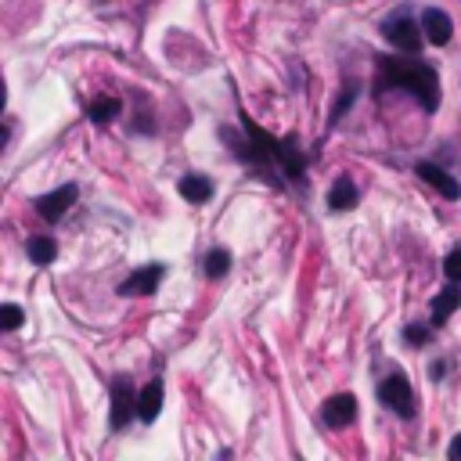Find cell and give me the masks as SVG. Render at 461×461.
Listing matches in <instances>:
<instances>
[{"mask_svg": "<svg viewBox=\"0 0 461 461\" xmlns=\"http://www.w3.org/2000/svg\"><path fill=\"white\" fill-rule=\"evenodd\" d=\"M238 115H241L245 137L234 133V130H227V126H220V137L227 140V148H230L245 166H252L256 176H263V180L274 184V187H285V180L303 184V180H306V155H303V148H299V137H295V133H288V137H270L263 126L252 122V115H245V112H238Z\"/></svg>", "mask_w": 461, "mask_h": 461, "instance_id": "1", "label": "cell"}, {"mask_svg": "<svg viewBox=\"0 0 461 461\" xmlns=\"http://www.w3.org/2000/svg\"><path fill=\"white\" fill-rule=\"evenodd\" d=\"M403 90L411 94L425 112L439 108V72L429 61L396 58V54H375V94Z\"/></svg>", "mask_w": 461, "mask_h": 461, "instance_id": "2", "label": "cell"}, {"mask_svg": "<svg viewBox=\"0 0 461 461\" xmlns=\"http://www.w3.org/2000/svg\"><path fill=\"white\" fill-rule=\"evenodd\" d=\"M382 36L403 50V54H418L421 50V40H425V29H421V18L414 22L407 11H393L385 22H382Z\"/></svg>", "mask_w": 461, "mask_h": 461, "instance_id": "3", "label": "cell"}, {"mask_svg": "<svg viewBox=\"0 0 461 461\" xmlns=\"http://www.w3.org/2000/svg\"><path fill=\"white\" fill-rule=\"evenodd\" d=\"M137 389H133V382H130V375H119L115 382H112V411H108V429L115 432V429H126L133 418H137Z\"/></svg>", "mask_w": 461, "mask_h": 461, "instance_id": "4", "label": "cell"}, {"mask_svg": "<svg viewBox=\"0 0 461 461\" xmlns=\"http://www.w3.org/2000/svg\"><path fill=\"white\" fill-rule=\"evenodd\" d=\"M378 400H382L393 414L414 418V389H411V382H407L403 375H385V378L378 382Z\"/></svg>", "mask_w": 461, "mask_h": 461, "instance_id": "5", "label": "cell"}, {"mask_svg": "<svg viewBox=\"0 0 461 461\" xmlns=\"http://www.w3.org/2000/svg\"><path fill=\"white\" fill-rule=\"evenodd\" d=\"M162 277H166V263H148V267L130 270L115 292L119 295H155L158 285H162Z\"/></svg>", "mask_w": 461, "mask_h": 461, "instance_id": "6", "label": "cell"}, {"mask_svg": "<svg viewBox=\"0 0 461 461\" xmlns=\"http://www.w3.org/2000/svg\"><path fill=\"white\" fill-rule=\"evenodd\" d=\"M79 198V187L76 184H61L58 191H47V194H40L32 205H36V212L47 220V223H58L68 209H72V202Z\"/></svg>", "mask_w": 461, "mask_h": 461, "instance_id": "7", "label": "cell"}, {"mask_svg": "<svg viewBox=\"0 0 461 461\" xmlns=\"http://www.w3.org/2000/svg\"><path fill=\"white\" fill-rule=\"evenodd\" d=\"M357 418V396L353 393H335V396H328L324 403H321V421L328 425V429H342V425H349Z\"/></svg>", "mask_w": 461, "mask_h": 461, "instance_id": "8", "label": "cell"}, {"mask_svg": "<svg viewBox=\"0 0 461 461\" xmlns=\"http://www.w3.org/2000/svg\"><path fill=\"white\" fill-rule=\"evenodd\" d=\"M421 29H425V40L432 47H447L450 36H454V22H450V14L443 7H425L421 11Z\"/></svg>", "mask_w": 461, "mask_h": 461, "instance_id": "9", "label": "cell"}, {"mask_svg": "<svg viewBox=\"0 0 461 461\" xmlns=\"http://www.w3.org/2000/svg\"><path fill=\"white\" fill-rule=\"evenodd\" d=\"M414 173H418L429 187H436L443 198H450V202H454V198H461V184H457V176H454V173H447L443 166H436V162H418V166H414Z\"/></svg>", "mask_w": 461, "mask_h": 461, "instance_id": "10", "label": "cell"}, {"mask_svg": "<svg viewBox=\"0 0 461 461\" xmlns=\"http://www.w3.org/2000/svg\"><path fill=\"white\" fill-rule=\"evenodd\" d=\"M162 400H166V385H162V378H151V382L140 389V396H137V418H140L144 425H151V421L162 414Z\"/></svg>", "mask_w": 461, "mask_h": 461, "instance_id": "11", "label": "cell"}, {"mask_svg": "<svg viewBox=\"0 0 461 461\" xmlns=\"http://www.w3.org/2000/svg\"><path fill=\"white\" fill-rule=\"evenodd\" d=\"M457 306H461V288H457V281H450V288H443L439 295H432V306H429V324H432V328L447 324V317H450Z\"/></svg>", "mask_w": 461, "mask_h": 461, "instance_id": "12", "label": "cell"}, {"mask_svg": "<svg viewBox=\"0 0 461 461\" xmlns=\"http://www.w3.org/2000/svg\"><path fill=\"white\" fill-rule=\"evenodd\" d=\"M357 202H360L357 184H353L349 176H335L331 187H328V209H331V212H346V209H353Z\"/></svg>", "mask_w": 461, "mask_h": 461, "instance_id": "13", "label": "cell"}, {"mask_svg": "<svg viewBox=\"0 0 461 461\" xmlns=\"http://www.w3.org/2000/svg\"><path fill=\"white\" fill-rule=\"evenodd\" d=\"M176 187H180V194H184L187 202H194V205H202V202H209V198L216 194V184H212L209 176H202V173H184Z\"/></svg>", "mask_w": 461, "mask_h": 461, "instance_id": "14", "label": "cell"}, {"mask_svg": "<svg viewBox=\"0 0 461 461\" xmlns=\"http://www.w3.org/2000/svg\"><path fill=\"white\" fill-rule=\"evenodd\" d=\"M119 115H122V101H119V97L101 94V97H94V101L86 104V119H90L94 126H108V122L119 119Z\"/></svg>", "mask_w": 461, "mask_h": 461, "instance_id": "15", "label": "cell"}, {"mask_svg": "<svg viewBox=\"0 0 461 461\" xmlns=\"http://www.w3.org/2000/svg\"><path fill=\"white\" fill-rule=\"evenodd\" d=\"M29 259L36 263V267H47L54 256H58V241L54 238H47V234H36V238H29Z\"/></svg>", "mask_w": 461, "mask_h": 461, "instance_id": "16", "label": "cell"}, {"mask_svg": "<svg viewBox=\"0 0 461 461\" xmlns=\"http://www.w3.org/2000/svg\"><path fill=\"white\" fill-rule=\"evenodd\" d=\"M202 270H205V277L220 281V277L230 270V252H227V249H209V252L202 256Z\"/></svg>", "mask_w": 461, "mask_h": 461, "instance_id": "17", "label": "cell"}, {"mask_svg": "<svg viewBox=\"0 0 461 461\" xmlns=\"http://www.w3.org/2000/svg\"><path fill=\"white\" fill-rule=\"evenodd\" d=\"M357 101V83H349L339 97H335V104H331V115H328V126H339V119L349 112V104Z\"/></svg>", "mask_w": 461, "mask_h": 461, "instance_id": "18", "label": "cell"}, {"mask_svg": "<svg viewBox=\"0 0 461 461\" xmlns=\"http://www.w3.org/2000/svg\"><path fill=\"white\" fill-rule=\"evenodd\" d=\"M22 321H25V313H22L18 303H4V306H0V328H4V331L22 328Z\"/></svg>", "mask_w": 461, "mask_h": 461, "instance_id": "19", "label": "cell"}, {"mask_svg": "<svg viewBox=\"0 0 461 461\" xmlns=\"http://www.w3.org/2000/svg\"><path fill=\"white\" fill-rule=\"evenodd\" d=\"M443 274H447V281H457V285H461V245L447 252V259H443Z\"/></svg>", "mask_w": 461, "mask_h": 461, "instance_id": "20", "label": "cell"}, {"mask_svg": "<svg viewBox=\"0 0 461 461\" xmlns=\"http://www.w3.org/2000/svg\"><path fill=\"white\" fill-rule=\"evenodd\" d=\"M429 335H432V324H407L403 328V342H411V346L429 342Z\"/></svg>", "mask_w": 461, "mask_h": 461, "instance_id": "21", "label": "cell"}, {"mask_svg": "<svg viewBox=\"0 0 461 461\" xmlns=\"http://www.w3.org/2000/svg\"><path fill=\"white\" fill-rule=\"evenodd\" d=\"M447 457H450V461H461V432L450 439V447H447Z\"/></svg>", "mask_w": 461, "mask_h": 461, "instance_id": "22", "label": "cell"}, {"mask_svg": "<svg viewBox=\"0 0 461 461\" xmlns=\"http://www.w3.org/2000/svg\"><path fill=\"white\" fill-rule=\"evenodd\" d=\"M443 371H447V360H436V364L429 367V378H436V382H439V378H443Z\"/></svg>", "mask_w": 461, "mask_h": 461, "instance_id": "23", "label": "cell"}]
</instances>
